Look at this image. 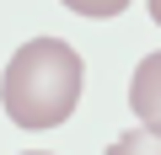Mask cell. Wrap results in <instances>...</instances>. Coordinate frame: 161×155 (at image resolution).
I'll return each instance as SVG.
<instances>
[{
	"label": "cell",
	"mask_w": 161,
	"mask_h": 155,
	"mask_svg": "<svg viewBox=\"0 0 161 155\" xmlns=\"http://www.w3.org/2000/svg\"><path fill=\"white\" fill-rule=\"evenodd\" d=\"M86 86V64L64 38H32L0 75V107L16 128H59Z\"/></svg>",
	"instance_id": "6da1fadb"
},
{
	"label": "cell",
	"mask_w": 161,
	"mask_h": 155,
	"mask_svg": "<svg viewBox=\"0 0 161 155\" xmlns=\"http://www.w3.org/2000/svg\"><path fill=\"white\" fill-rule=\"evenodd\" d=\"M59 6H70L75 16H92V22H108L118 11H129V0H59Z\"/></svg>",
	"instance_id": "277c9868"
},
{
	"label": "cell",
	"mask_w": 161,
	"mask_h": 155,
	"mask_svg": "<svg viewBox=\"0 0 161 155\" xmlns=\"http://www.w3.org/2000/svg\"><path fill=\"white\" fill-rule=\"evenodd\" d=\"M22 155H48V150H22Z\"/></svg>",
	"instance_id": "8992f818"
},
{
	"label": "cell",
	"mask_w": 161,
	"mask_h": 155,
	"mask_svg": "<svg viewBox=\"0 0 161 155\" xmlns=\"http://www.w3.org/2000/svg\"><path fill=\"white\" fill-rule=\"evenodd\" d=\"M108 155H161V123H140L108 144Z\"/></svg>",
	"instance_id": "3957f363"
},
{
	"label": "cell",
	"mask_w": 161,
	"mask_h": 155,
	"mask_svg": "<svg viewBox=\"0 0 161 155\" xmlns=\"http://www.w3.org/2000/svg\"><path fill=\"white\" fill-rule=\"evenodd\" d=\"M145 6H150V16H156V27H161V0H145Z\"/></svg>",
	"instance_id": "5b68a950"
},
{
	"label": "cell",
	"mask_w": 161,
	"mask_h": 155,
	"mask_svg": "<svg viewBox=\"0 0 161 155\" xmlns=\"http://www.w3.org/2000/svg\"><path fill=\"white\" fill-rule=\"evenodd\" d=\"M129 107L140 123H161V54H145L134 80H129Z\"/></svg>",
	"instance_id": "7a4b0ae2"
}]
</instances>
